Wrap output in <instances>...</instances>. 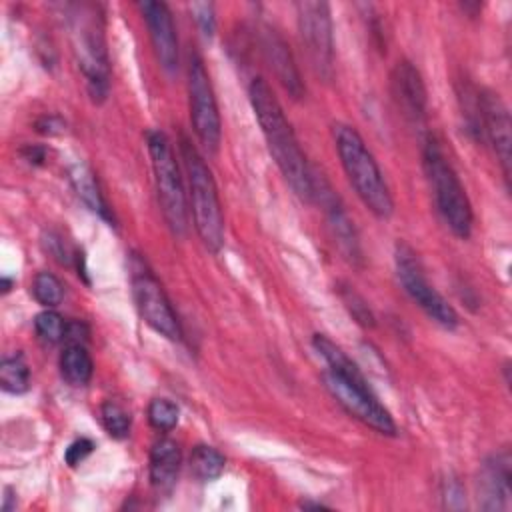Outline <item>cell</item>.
I'll return each mask as SVG.
<instances>
[{
	"label": "cell",
	"mask_w": 512,
	"mask_h": 512,
	"mask_svg": "<svg viewBox=\"0 0 512 512\" xmlns=\"http://www.w3.org/2000/svg\"><path fill=\"white\" fill-rule=\"evenodd\" d=\"M148 422L160 432H170L178 424V406L168 398H154L148 404Z\"/></svg>",
	"instance_id": "cell-27"
},
{
	"label": "cell",
	"mask_w": 512,
	"mask_h": 512,
	"mask_svg": "<svg viewBox=\"0 0 512 512\" xmlns=\"http://www.w3.org/2000/svg\"><path fill=\"white\" fill-rule=\"evenodd\" d=\"M94 450V442L90 438H76L64 452V460L68 466H78L84 462Z\"/></svg>",
	"instance_id": "cell-29"
},
{
	"label": "cell",
	"mask_w": 512,
	"mask_h": 512,
	"mask_svg": "<svg viewBox=\"0 0 512 512\" xmlns=\"http://www.w3.org/2000/svg\"><path fill=\"white\" fill-rule=\"evenodd\" d=\"M224 466V456L208 444H198L190 452V472L200 482L216 480L224 472Z\"/></svg>",
	"instance_id": "cell-21"
},
{
	"label": "cell",
	"mask_w": 512,
	"mask_h": 512,
	"mask_svg": "<svg viewBox=\"0 0 512 512\" xmlns=\"http://www.w3.org/2000/svg\"><path fill=\"white\" fill-rule=\"evenodd\" d=\"M22 158L30 164H42L46 158V150L44 146H36V144H28L22 148Z\"/></svg>",
	"instance_id": "cell-33"
},
{
	"label": "cell",
	"mask_w": 512,
	"mask_h": 512,
	"mask_svg": "<svg viewBox=\"0 0 512 512\" xmlns=\"http://www.w3.org/2000/svg\"><path fill=\"white\" fill-rule=\"evenodd\" d=\"M390 86L396 106L400 108L402 116L416 128L426 124V86L420 72L414 68L412 62L400 60L392 68Z\"/></svg>",
	"instance_id": "cell-14"
},
{
	"label": "cell",
	"mask_w": 512,
	"mask_h": 512,
	"mask_svg": "<svg viewBox=\"0 0 512 512\" xmlns=\"http://www.w3.org/2000/svg\"><path fill=\"white\" fill-rule=\"evenodd\" d=\"M338 294H340V300L344 302L346 310L350 312V316H352L360 326L372 328V326L376 324V322H374L376 318H374L370 306L366 304V300H364L352 286L342 284V286L338 288Z\"/></svg>",
	"instance_id": "cell-26"
},
{
	"label": "cell",
	"mask_w": 512,
	"mask_h": 512,
	"mask_svg": "<svg viewBox=\"0 0 512 512\" xmlns=\"http://www.w3.org/2000/svg\"><path fill=\"white\" fill-rule=\"evenodd\" d=\"M394 262H396V274L404 288V292L416 302L428 318H432L442 328L454 330L458 326V314L448 304V300L428 282L424 268L420 264L418 254L408 246L406 242H396L394 248Z\"/></svg>",
	"instance_id": "cell-7"
},
{
	"label": "cell",
	"mask_w": 512,
	"mask_h": 512,
	"mask_svg": "<svg viewBox=\"0 0 512 512\" xmlns=\"http://www.w3.org/2000/svg\"><path fill=\"white\" fill-rule=\"evenodd\" d=\"M10 286H12V282H10V280L4 276V278H2V294L10 292Z\"/></svg>",
	"instance_id": "cell-35"
},
{
	"label": "cell",
	"mask_w": 512,
	"mask_h": 512,
	"mask_svg": "<svg viewBox=\"0 0 512 512\" xmlns=\"http://www.w3.org/2000/svg\"><path fill=\"white\" fill-rule=\"evenodd\" d=\"M94 362L84 344H66L60 354V374L70 386H86L92 378Z\"/></svg>",
	"instance_id": "cell-20"
},
{
	"label": "cell",
	"mask_w": 512,
	"mask_h": 512,
	"mask_svg": "<svg viewBox=\"0 0 512 512\" xmlns=\"http://www.w3.org/2000/svg\"><path fill=\"white\" fill-rule=\"evenodd\" d=\"M146 146L164 220L176 236H182L188 228V202L174 150L166 134L160 130L146 132Z\"/></svg>",
	"instance_id": "cell-6"
},
{
	"label": "cell",
	"mask_w": 512,
	"mask_h": 512,
	"mask_svg": "<svg viewBox=\"0 0 512 512\" xmlns=\"http://www.w3.org/2000/svg\"><path fill=\"white\" fill-rule=\"evenodd\" d=\"M180 158L188 176L194 228L202 244L210 252H218L224 244V214L212 170L186 136L180 138Z\"/></svg>",
	"instance_id": "cell-4"
},
{
	"label": "cell",
	"mask_w": 512,
	"mask_h": 512,
	"mask_svg": "<svg viewBox=\"0 0 512 512\" xmlns=\"http://www.w3.org/2000/svg\"><path fill=\"white\" fill-rule=\"evenodd\" d=\"M248 98L252 104V110L256 114V120L260 124V130L264 134V140L268 144V150L280 168L282 176L294 190V194L304 200L312 202L314 188H312V168L306 160V154L302 152L298 138L284 116V110L272 92L270 84L256 76L252 78L248 86Z\"/></svg>",
	"instance_id": "cell-1"
},
{
	"label": "cell",
	"mask_w": 512,
	"mask_h": 512,
	"mask_svg": "<svg viewBox=\"0 0 512 512\" xmlns=\"http://www.w3.org/2000/svg\"><path fill=\"white\" fill-rule=\"evenodd\" d=\"M188 98L194 134L208 154H216L222 136V122L210 76L198 52L188 58Z\"/></svg>",
	"instance_id": "cell-9"
},
{
	"label": "cell",
	"mask_w": 512,
	"mask_h": 512,
	"mask_svg": "<svg viewBox=\"0 0 512 512\" xmlns=\"http://www.w3.org/2000/svg\"><path fill=\"white\" fill-rule=\"evenodd\" d=\"M130 276H132V296H134L140 318L160 336L168 340H180L182 328H180L178 316L160 280L152 274V270L146 266L142 258L132 256Z\"/></svg>",
	"instance_id": "cell-8"
},
{
	"label": "cell",
	"mask_w": 512,
	"mask_h": 512,
	"mask_svg": "<svg viewBox=\"0 0 512 512\" xmlns=\"http://www.w3.org/2000/svg\"><path fill=\"white\" fill-rule=\"evenodd\" d=\"M312 188H314V196L320 202V206L326 212V220H328V228L330 234L334 238V244L338 246L340 254L352 264L362 268L364 266V256H362V248H360V240H358V232L354 228V222L350 220L348 212L344 210L342 202L338 200V196L334 194V190L330 188V184L324 180V176L312 172Z\"/></svg>",
	"instance_id": "cell-12"
},
{
	"label": "cell",
	"mask_w": 512,
	"mask_h": 512,
	"mask_svg": "<svg viewBox=\"0 0 512 512\" xmlns=\"http://www.w3.org/2000/svg\"><path fill=\"white\" fill-rule=\"evenodd\" d=\"M298 30L314 72L326 80L332 78L334 36L330 6L326 2H296Z\"/></svg>",
	"instance_id": "cell-11"
},
{
	"label": "cell",
	"mask_w": 512,
	"mask_h": 512,
	"mask_svg": "<svg viewBox=\"0 0 512 512\" xmlns=\"http://www.w3.org/2000/svg\"><path fill=\"white\" fill-rule=\"evenodd\" d=\"M258 42H260V50H262L268 66L272 68V72L278 78V82L284 86V90L292 98H300L304 94V84H302L298 66L292 58V52H290L286 40L280 36L278 30L264 24L260 28Z\"/></svg>",
	"instance_id": "cell-16"
},
{
	"label": "cell",
	"mask_w": 512,
	"mask_h": 512,
	"mask_svg": "<svg viewBox=\"0 0 512 512\" xmlns=\"http://www.w3.org/2000/svg\"><path fill=\"white\" fill-rule=\"evenodd\" d=\"M442 498L448 508H462L464 506V488L456 478H446L442 482Z\"/></svg>",
	"instance_id": "cell-30"
},
{
	"label": "cell",
	"mask_w": 512,
	"mask_h": 512,
	"mask_svg": "<svg viewBox=\"0 0 512 512\" xmlns=\"http://www.w3.org/2000/svg\"><path fill=\"white\" fill-rule=\"evenodd\" d=\"M32 294L44 308H56L64 298V286L52 272H38L32 282Z\"/></svg>",
	"instance_id": "cell-24"
},
{
	"label": "cell",
	"mask_w": 512,
	"mask_h": 512,
	"mask_svg": "<svg viewBox=\"0 0 512 512\" xmlns=\"http://www.w3.org/2000/svg\"><path fill=\"white\" fill-rule=\"evenodd\" d=\"M326 390L332 394V398L356 420L370 426L378 434L394 436L396 434V422L390 416V412L378 402L372 388L368 386V380H352L346 376H340L332 370H326L322 374Z\"/></svg>",
	"instance_id": "cell-10"
},
{
	"label": "cell",
	"mask_w": 512,
	"mask_h": 512,
	"mask_svg": "<svg viewBox=\"0 0 512 512\" xmlns=\"http://www.w3.org/2000/svg\"><path fill=\"white\" fill-rule=\"evenodd\" d=\"M100 420L104 430L112 436V438H126L130 434V414L114 400H106L100 408Z\"/></svg>",
	"instance_id": "cell-25"
},
{
	"label": "cell",
	"mask_w": 512,
	"mask_h": 512,
	"mask_svg": "<svg viewBox=\"0 0 512 512\" xmlns=\"http://www.w3.org/2000/svg\"><path fill=\"white\" fill-rule=\"evenodd\" d=\"M68 180L76 192V196L86 204V208H90L94 214L102 216L104 220H112L110 208L100 192L98 180L92 172V168L84 162H76L68 168Z\"/></svg>",
	"instance_id": "cell-19"
},
{
	"label": "cell",
	"mask_w": 512,
	"mask_h": 512,
	"mask_svg": "<svg viewBox=\"0 0 512 512\" xmlns=\"http://www.w3.org/2000/svg\"><path fill=\"white\" fill-rule=\"evenodd\" d=\"M334 144L340 156L342 168L356 190L362 204L378 218H390L394 212V200L384 174L372 156L370 148L354 126L334 124Z\"/></svg>",
	"instance_id": "cell-2"
},
{
	"label": "cell",
	"mask_w": 512,
	"mask_h": 512,
	"mask_svg": "<svg viewBox=\"0 0 512 512\" xmlns=\"http://www.w3.org/2000/svg\"><path fill=\"white\" fill-rule=\"evenodd\" d=\"M192 18L196 26L200 28L204 38H212L216 30V16H214V6L210 2H192L190 4Z\"/></svg>",
	"instance_id": "cell-28"
},
{
	"label": "cell",
	"mask_w": 512,
	"mask_h": 512,
	"mask_svg": "<svg viewBox=\"0 0 512 512\" xmlns=\"http://www.w3.org/2000/svg\"><path fill=\"white\" fill-rule=\"evenodd\" d=\"M510 454L502 450L498 454L488 456L482 462L480 478H478V492H480V508L482 510H504L510 496Z\"/></svg>",
	"instance_id": "cell-17"
},
{
	"label": "cell",
	"mask_w": 512,
	"mask_h": 512,
	"mask_svg": "<svg viewBox=\"0 0 512 512\" xmlns=\"http://www.w3.org/2000/svg\"><path fill=\"white\" fill-rule=\"evenodd\" d=\"M68 28L76 62L86 76L94 102H102L110 88V62L104 40L102 14L94 4L68 6Z\"/></svg>",
	"instance_id": "cell-3"
},
{
	"label": "cell",
	"mask_w": 512,
	"mask_h": 512,
	"mask_svg": "<svg viewBox=\"0 0 512 512\" xmlns=\"http://www.w3.org/2000/svg\"><path fill=\"white\" fill-rule=\"evenodd\" d=\"M180 464H182L180 446L170 438L156 440L150 450V464H148L152 486L158 492H170L176 484Z\"/></svg>",
	"instance_id": "cell-18"
},
{
	"label": "cell",
	"mask_w": 512,
	"mask_h": 512,
	"mask_svg": "<svg viewBox=\"0 0 512 512\" xmlns=\"http://www.w3.org/2000/svg\"><path fill=\"white\" fill-rule=\"evenodd\" d=\"M16 508V494L12 488H4V498H2V512H10Z\"/></svg>",
	"instance_id": "cell-34"
},
{
	"label": "cell",
	"mask_w": 512,
	"mask_h": 512,
	"mask_svg": "<svg viewBox=\"0 0 512 512\" xmlns=\"http://www.w3.org/2000/svg\"><path fill=\"white\" fill-rule=\"evenodd\" d=\"M422 162L438 212L442 214L452 234L466 240L472 234V206L462 182L458 180V174L454 172L452 164L446 160L440 144L434 138L426 140Z\"/></svg>",
	"instance_id": "cell-5"
},
{
	"label": "cell",
	"mask_w": 512,
	"mask_h": 512,
	"mask_svg": "<svg viewBox=\"0 0 512 512\" xmlns=\"http://www.w3.org/2000/svg\"><path fill=\"white\" fill-rule=\"evenodd\" d=\"M44 242V246H46V250L60 262V264H68L70 262V252H68V248H66V244H64V240L58 236V234H54V232H48V236L42 240Z\"/></svg>",
	"instance_id": "cell-31"
},
{
	"label": "cell",
	"mask_w": 512,
	"mask_h": 512,
	"mask_svg": "<svg viewBox=\"0 0 512 512\" xmlns=\"http://www.w3.org/2000/svg\"><path fill=\"white\" fill-rule=\"evenodd\" d=\"M34 126H36V130H38L40 134L56 136V134H62V132H64L66 122H64L60 116H56V114H44V116H40V118L36 120Z\"/></svg>",
	"instance_id": "cell-32"
},
{
	"label": "cell",
	"mask_w": 512,
	"mask_h": 512,
	"mask_svg": "<svg viewBox=\"0 0 512 512\" xmlns=\"http://www.w3.org/2000/svg\"><path fill=\"white\" fill-rule=\"evenodd\" d=\"M34 330L42 344H58L66 340L68 334V322L58 314L54 308H46L34 318Z\"/></svg>",
	"instance_id": "cell-23"
},
{
	"label": "cell",
	"mask_w": 512,
	"mask_h": 512,
	"mask_svg": "<svg viewBox=\"0 0 512 512\" xmlns=\"http://www.w3.org/2000/svg\"><path fill=\"white\" fill-rule=\"evenodd\" d=\"M138 8L148 26V34L160 66L168 72H174L178 68V36L170 8L164 2L154 0H144L138 4Z\"/></svg>",
	"instance_id": "cell-15"
},
{
	"label": "cell",
	"mask_w": 512,
	"mask_h": 512,
	"mask_svg": "<svg viewBox=\"0 0 512 512\" xmlns=\"http://www.w3.org/2000/svg\"><path fill=\"white\" fill-rule=\"evenodd\" d=\"M0 386L10 394H24L30 388V368L24 360V354H14L2 360L0 364Z\"/></svg>",
	"instance_id": "cell-22"
},
{
	"label": "cell",
	"mask_w": 512,
	"mask_h": 512,
	"mask_svg": "<svg viewBox=\"0 0 512 512\" xmlns=\"http://www.w3.org/2000/svg\"><path fill=\"white\" fill-rule=\"evenodd\" d=\"M480 102V130L486 140L492 144L494 154L500 162L504 180H510V146H512V124L506 104L500 100L498 94L482 90L478 92Z\"/></svg>",
	"instance_id": "cell-13"
}]
</instances>
